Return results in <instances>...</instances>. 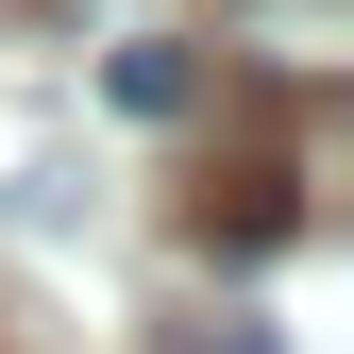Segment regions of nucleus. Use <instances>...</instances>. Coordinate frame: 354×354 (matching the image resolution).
<instances>
[{"mask_svg":"<svg viewBox=\"0 0 354 354\" xmlns=\"http://www.w3.org/2000/svg\"><path fill=\"white\" fill-rule=\"evenodd\" d=\"M287 219H304V203H287V169H236V203L203 186V253H270Z\"/></svg>","mask_w":354,"mask_h":354,"instance_id":"f257e3e1","label":"nucleus"},{"mask_svg":"<svg viewBox=\"0 0 354 354\" xmlns=\"http://www.w3.org/2000/svg\"><path fill=\"white\" fill-rule=\"evenodd\" d=\"M203 102V68L169 51V34H136V51H118V118H186Z\"/></svg>","mask_w":354,"mask_h":354,"instance_id":"f03ea898","label":"nucleus"},{"mask_svg":"<svg viewBox=\"0 0 354 354\" xmlns=\"http://www.w3.org/2000/svg\"><path fill=\"white\" fill-rule=\"evenodd\" d=\"M253 51L270 68H337V0H253Z\"/></svg>","mask_w":354,"mask_h":354,"instance_id":"7ed1b4c3","label":"nucleus"},{"mask_svg":"<svg viewBox=\"0 0 354 354\" xmlns=\"http://www.w3.org/2000/svg\"><path fill=\"white\" fill-rule=\"evenodd\" d=\"M236 354H253V337H236Z\"/></svg>","mask_w":354,"mask_h":354,"instance_id":"20e7f679","label":"nucleus"}]
</instances>
